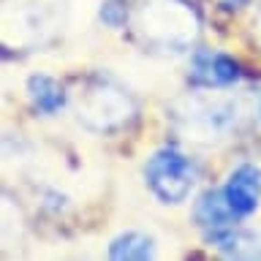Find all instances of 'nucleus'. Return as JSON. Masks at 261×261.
I'll return each mask as SVG.
<instances>
[{
    "mask_svg": "<svg viewBox=\"0 0 261 261\" xmlns=\"http://www.w3.org/2000/svg\"><path fill=\"white\" fill-rule=\"evenodd\" d=\"M130 28L147 52H188L201 30V16L191 0H139L130 11Z\"/></svg>",
    "mask_w": 261,
    "mask_h": 261,
    "instance_id": "obj_1",
    "label": "nucleus"
},
{
    "mask_svg": "<svg viewBox=\"0 0 261 261\" xmlns=\"http://www.w3.org/2000/svg\"><path fill=\"white\" fill-rule=\"evenodd\" d=\"M76 120L93 134H117L136 117L134 93L109 73H90L71 95Z\"/></svg>",
    "mask_w": 261,
    "mask_h": 261,
    "instance_id": "obj_2",
    "label": "nucleus"
},
{
    "mask_svg": "<svg viewBox=\"0 0 261 261\" xmlns=\"http://www.w3.org/2000/svg\"><path fill=\"white\" fill-rule=\"evenodd\" d=\"M174 130L196 144H212L226 139L240 122V103L223 93H196L182 98L171 109Z\"/></svg>",
    "mask_w": 261,
    "mask_h": 261,
    "instance_id": "obj_3",
    "label": "nucleus"
},
{
    "mask_svg": "<svg viewBox=\"0 0 261 261\" xmlns=\"http://www.w3.org/2000/svg\"><path fill=\"white\" fill-rule=\"evenodd\" d=\"M68 0H6L3 41L6 46H44L63 30Z\"/></svg>",
    "mask_w": 261,
    "mask_h": 261,
    "instance_id": "obj_4",
    "label": "nucleus"
},
{
    "mask_svg": "<svg viewBox=\"0 0 261 261\" xmlns=\"http://www.w3.org/2000/svg\"><path fill=\"white\" fill-rule=\"evenodd\" d=\"M199 169L185 152L174 147H161L144 163V182L161 204H179L191 196Z\"/></svg>",
    "mask_w": 261,
    "mask_h": 261,
    "instance_id": "obj_5",
    "label": "nucleus"
},
{
    "mask_svg": "<svg viewBox=\"0 0 261 261\" xmlns=\"http://www.w3.org/2000/svg\"><path fill=\"white\" fill-rule=\"evenodd\" d=\"M188 79L196 87L220 90L240 82V65L234 63V57L215 52V49H196L188 63Z\"/></svg>",
    "mask_w": 261,
    "mask_h": 261,
    "instance_id": "obj_6",
    "label": "nucleus"
},
{
    "mask_svg": "<svg viewBox=\"0 0 261 261\" xmlns=\"http://www.w3.org/2000/svg\"><path fill=\"white\" fill-rule=\"evenodd\" d=\"M193 220H196V226L201 228L204 240L210 245H215L218 240H223L228 231H234L242 218L231 210V204L226 201L223 191H207V193L199 196V201H196Z\"/></svg>",
    "mask_w": 261,
    "mask_h": 261,
    "instance_id": "obj_7",
    "label": "nucleus"
},
{
    "mask_svg": "<svg viewBox=\"0 0 261 261\" xmlns=\"http://www.w3.org/2000/svg\"><path fill=\"white\" fill-rule=\"evenodd\" d=\"M223 196L240 218H250L261 201V171L253 163H240L223 185Z\"/></svg>",
    "mask_w": 261,
    "mask_h": 261,
    "instance_id": "obj_8",
    "label": "nucleus"
},
{
    "mask_svg": "<svg viewBox=\"0 0 261 261\" xmlns=\"http://www.w3.org/2000/svg\"><path fill=\"white\" fill-rule=\"evenodd\" d=\"M28 98L33 103V109L52 117L68 103V93L65 87L49 73H36V76L28 79Z\"/></svg>",
    "mask_w": 261,
    "mask_h": 261,
    "instance_id": "obj_9",
    "label": "nucleus"
},
{
    "mask_svg": "<svg viewBox=\"0 0 261 261\" xmlns=\"http://www.w3.org/2000/svg\"><path fill=\"white\" fill-rule=\"evenodd\" d=\"M215 248L228 258H261V234L237 226L234 231L215 242Z\"/></svg>",
    "mask_w": 261,
    "mask_h": 261,
    "instance_id": "obj_10",
    "label": "nucleus"
},
{
    "mask_svg": "<svg viewBox=\"0 0 261 261\" xmlns=\"http://www.w3.org/2000/svg\"><path fill=\"white\" fill-rule=\"evenodd\" d=\"M109 256L112 258H136V261L152 258L155 256V240L142 234V231H125V234L112 240Z\"/></svg>",
    "mask_w": 261,
    "mask_h": 261,
    "instance_id": "obj_11",
    "label": "nucleus"
},
{
    "mask_svg": "<svg viewBox=\"0 0 261 261\" xmlns=\"http://www.w3.org/2000/svg\"><path fill=\"white\" fill-rule=\"evenodd\" d=\"M128 19H130V14L122 6V0H106V3H101V22L109 24L112 30H120Z\"/></svg>",
    "mask_w": 261,
    "mask_h": 261,
    "instance_id": "obj_12",
    "label": "nucleus"
},
{
    "mask_svg": "<svg viewBox=\"0 0 261 261\" xmlns=\"http://www.w3.org/2000/svg\"><path fill=\"white\" fill-rule=\"evenodd\" d=\"M220 6H226V8H240V6H245L248 0H218Z\"/></svg>",
    "mask_w": 261,
    "mask_h": 261,
    "instance_id": "obj_13",
    "label": "nucleus"
},
{
    "mask_svg": "<svg viewBox=\"0 0 261 261\" xmlns=\"http://www.w3.org/2000/svg\"><path fill=\"white\" fill-rule=\"evenodd\" d=\"M258 120H261V103H258Z\"/></svg>",
    "mask_w": 261,
    "mask_h": 261,
    "instance_id": "obj_14",
    "label": "nucleus"
},
{
    "mask_svg": "<svg viewBox=\"0 0 261 261\" xmlns=\"http://www.w3.org/2000/svg\"><path fill=\"white\" fill-rule=\"evenodd\" d=\"M258 28H261V16H258Z\"/></svg>",
    "mask_w": 261,
    "mask_h": 261,
    "instance_id": "obj_15",
    "label": "nucleus"
}]
</instances>
